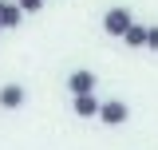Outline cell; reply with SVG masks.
<instances>
[{"label":"cell","mask_w":158,"mask_h":150,"mask_svg":"<svg viewBox=\"0 0 158 150\" xmlns=\"http://www.w3.org/2000/svg\"><path fill=\"white\" fill-rule=\"evenodd\" d=\"M131 24H135L131 8H107V12H103V32H107V36H115V40L127 36V28H131Z\"/></svg>","instance_id":"cell-1"},{"label":"cell","mask_w":158,"mask_h":150,"mask_svg":"<svg viewBox=\"0 0 158 150\" xmlns=\"http://www.w3.org/2000/svg\"><path fill=\"white\" fill-rule=\"evenodd\" d=\"M123 44H127V48H146V28H142V24H131V28H127V36H123Z\"/></svg>","instance_id":"cell-7"},{"label":"cell","mask_w":158,"mask_h":150,"mask_svg":"<svg viewBox=\"0 0 158 150\" xmlns=\"http://www.w3.org/2000/svg\"><path fill=\"white\" fill-rule=\"evenodd\" d=\"M20 20H24L20 4H0V28H20Z\"/></svg>","instance_id":"cell-6"},{"label":"cell","mask_w":158,"mask_h":150,"mask_svg":"<svg viewBox=\"0 0 158 150\" xmlns=\"http://www.w3.org/2000/svg\"><path fill=\"white\" fill-rule=\"evenodd\" d=\"M0 4H4V0H0Z\"/></svg>","instance_id":"cell-11"},{"label":"cell","mask_w":158,"mask_h":150,"mask_svg":"<svg viewBox=\"0 0 158 150\" xmlns=\"http://www.w3.org/2000/svg\"><path fill=\"white\" fill-rule=\"evenodd\" d=\"M67 91H71V95H91V91H95V71H87V67L71 71V75H67Z\"/></svg>","instance_id":"cell-4"},{"label":"cell","mask_w":158,"mask_h":150,"mask_svg":"<svg viewBox=\"0 0 158 150\" xmlns=\"http://www.w3.org/2000/svg\"><path fill=\"white\" fill-rule=\"evenodd\" d=\"M71 111H75L79 119H95V115H99V99H95V91H91V95H71Z\"/></svg>","instance_id":"cell-5"},{"label":"cell","mask_w":158,"mask_h":150,"mask_svg":"<svg viewBox=\"0 0 158 150\" xmlns=\"http://www.w3.org/2000/svg\"><path fill=\"white\" fill-rule=\"evenodd\" d=\"M146 52H158V24L146 28Z\"/></svg>","instance_id":"cell-8"},{"label":"cell","mask_w":158,"mask_h":150,"mask_svg":"<svg viewBox=\"0 0 158 150\" xmlns=\"http://www.w3.org/2000/svg\"><path fill=\"white\" fill-rule=\"evenodd\" d=\"M24 99H28L24 83H4V87H0V107H4V111H20Z\"/></svg>","instance_id":"cell-3"},{"label":"cell","mask_w":158,"mask_h":150,"mask_svg":"<svg viewBox=\"0 0 158 150\" xmlns=\"http://www.w3.org/2000/svg\"><path fill=\"white\" fill-rule=\"evenodd\" d=\"M20 8H24V12H40V8H44V0H16Z\"/></svg>","instance_id":"cell-9"},{"label":"cell","mask_w":158,"mask_h":150,"mask_svg":"<svg viewBox=\"0 0 158 150\" xmlns=\"http://www.w3.org/2000/svg\"><path fill=\"white\" fill-rule=\"evenodd\" d=\"M99 119H103L107 127H123V123L131 119V107H127L123 99H107V103H99Z\"/></svg>","instance_id":"cell-2"},{"label":"cell","mask_w":158,"mask_h":150,"mask_svg":"<svg viewBox=\"0 0 158 150\" xmlns=\"http://www.w3.org/2000/svg\"><path fill=\"white\" fill-rule=\"evenodd\" d=\"M0 32H4V28H0Z\"/></svg>","instance_id":"cell-10"}]
</instances>
